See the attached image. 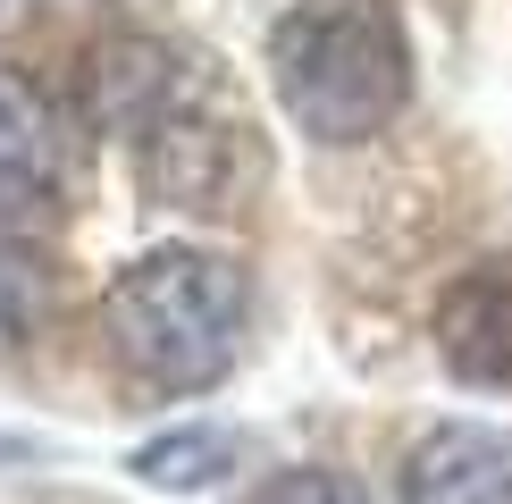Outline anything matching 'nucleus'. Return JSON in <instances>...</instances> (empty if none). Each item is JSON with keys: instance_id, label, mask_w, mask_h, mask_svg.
<instances>
[{"instance_id": "1a4fd4ad", "label": "nucleus", "mask_w": 512, "mask_h": 504, "mask_svg": "<svg viewBox=\"0 0 512 504\" xmlns=\"http://www.w3.org/2000/svg\"><path fill=\"white\" fill-rule=\"evenodd\" d=\"M17 454H34V437H0V462H17Z\"/></svg>"}, {"instance_id": "0eeeda50", "label": "nucleus", "mask_w": 512, "mask_h": 504, "mask_svg": "<svg viewBox=\"0 0 512 504\" xmlns=\"http://www.w3.org/2000/svg\"><path fill=\"white\" fill-rule=\"evenodd\" d=\"M244 462V437L227 429V420H185V429H160L152 446H135L126 471L143 479V488H210V479H227Z\"/></svg>"}, {"instance_id": "20e7f679", "label": "nucleus", "mask_w": 512, "mask_h": 504, "mask_svg": "<svg viewBox=\"0 0 512 504\" xmlns=\"http://www.w3.org/2000/svg\"><path fill=\"white\" fill-rule=\"evenodd\" d=\"M76 194V118L42 76L0 59V219L51 227Z\"/></svg>"}, {"instance_id": "39448f33", "label": "nucleus", "mask_w": 512, "mask_h": 504, "mask_svg": "<svg viewBox=\"0 0 512 504\" xmlns=\"http://www.w3.org/2000/svg\"><path fill=\"white\" fill-rule=\"evenodd\" d=\"M437 362L479 395H512V252H479L437 294Z\"/></svg>"}, {"instance_id": "6e6552de", "label": "nucleus", "mask_w": 512, "mask_h": 504, "mask_svg": "<svg viewBox=\"0 0 512 504\" xmlns=\"http://www.w3.org/2000/svg\"><path fill=\"white\" fill-rule=\"evenodd\" d=\"M252 504H370L353 471H336V462H286V471H269Z\"/></svg>"}, {"instance_id": "423d86ee", "label": "nucleus", "mask_w": 512, "mask_h": 504, "mask_svg": "<svg viewBox=\"0 0 512 504\" xmlns=\"http://www.w3.org/2000/svg\"><path fill=\"white\" fill-rule=\"evenodd\" d=\"M395 504H512V429L437 420L395 462Z\"/></svg>"}, {"instance_id": "f257e3e1", "label": "nucleus", "mask_w": 512, "mask_h": 504, "mask_svg": "<svg viewBox=\"0 0 512 504\" xmlns=\"http://www.w3.org/2000/svg\"><path fill=\"white\" fill-rule=\"evenodd\" d=\"M84 76H93V126L126 135L135 152L143 202L185 219H236L261 194V118L219 76V59H194L160 34H110Z\"/></svg>"}, {"instance_id": "7ed1b4c3", "label": "nucleus", "mask_w": 512, "mask_h": 504, "mask_svg": "<svg viewBox=\"0 0 512 504\" xmlns=\"http://www.w3.org/2000/svg\"><path fill=\"white\" fill-rule=\"evenodd\" d=\"M269 93L328 152L378 143L412 101V34L395 0H286L269 26Z\"/></svg>"}, {"instance_id": "f03ea898", "label": "nucleus", "mask_w": 512, "mask_h": 504, "mask_svg": "<svg viewBox=\"0 0 512 504\" xmlns=\"http://www.w3.org/2000/svg\"><path fill=\"white\" fill-rule=\"evenodd\" d=\"M110 362L152 395H210L252 336V269L219 244H160L101 294Z\"/></svg>"}]
</instances>
